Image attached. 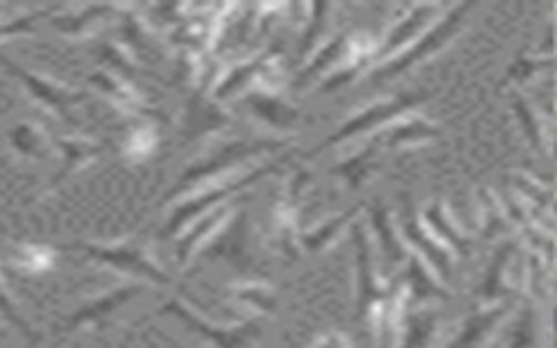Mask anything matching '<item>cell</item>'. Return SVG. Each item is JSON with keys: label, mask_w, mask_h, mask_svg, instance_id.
Here are the masks:
<instances>
[{"label": "cell", "mask_w": 557, "mask_h": 348, "mask_svg": "<svg viewBox=\"0 0 557 348\" xmlns=\"http://www.w3.org/2000/svg\"><path fill=\"white\" fill-rule=\"evenodd\" d=\"M287 157H289V154H281L278 159H274V161H270V163H263V165H259V167L246 172L244 176H237V178H231V181H222V183H218V185H211V187L198 191L196 196H191L189 200L181 202V204L172 211V215L168 217V222H165V226H163V231H161V237L165 239V237L176 235L191 217H198V215H202L205 211L215 209L224 198L233 196L235 191H244L248 185H252V183H257L259 178H263L265 174L278 170V167L287 161Z\"/></svg>", "instance_id": "obj_1"}, {"label": "cell", "mask_w": 557, "mask_h": 348, "mask_svg": "<svg viewBox=\"0 0 557 348\" xmlns=\"http://www.w3.org/2000/svg\"><path fill=\"white\" fill-rule=\"evenodd\" d=\"M0 65L4 67L7 74H11L15 80L22 83L24 91L44 109L52 111L54 115H59L61 120L74 124L76 117L72 113V109L83 102L87 98V91H81V89H72L50 76H44V74H37L20 63H15L13 59L0 54Z\"/></svg>", "instance_id": "obj_2"}, {"label": "cell", "mask_w": 557, "mask_h": 348, "mask_svg": "<svg viewBox=\"0 0 557 348\" xmlns=\"http://www.w3.org/2000/svg\"><path fill=\"white\" fill-rule=\"evenodd\" d=\"M272 150H283V144L276 139H257V141H231L228 146L220 148L218 152H213L207 159H200L198 163L189 165L181 178L170 187V191L163 196V200H172L176 196H181L185 189L198 185L205 178L215 176L222 170H228L233 165H237L239 161L248 159V157H257L263 152H272Z\"/></svg>", "instance_id": "obj_3"}, {"label": "cell", "mask_w": 557, "mask_h": 348, "mask_svg": "<svg viewBox=\"0 0 557 348\" xmlns=\"http://www.w3.org/2000/svg\"><path fill=\"white\" fill-rule=\"evenodd\" d=\"M472 9L470 2H461V4H455L446 17L440 20L437 26L429 28L426 35L420 39V44H411L407 50H403L400 57L392 59L389 63H385L383 67H379L374 74H372V80H387V78H394L398 74H403L405 70H409L411 65L424 61L426 57L435 54L437 50H442L459 30L466 13Z\"/></svg>", "instance_id": "obj_4"}, {"label": "cell", "mask_w": 557, "mask_h": 348, "mask_svg": "<svg viewBox=\"0 0 557 348\" xmlns=\"http://www.w3.org/2000/svg\"><path fill=\"white\" fill-rule=\"evenodd\" d=\"M159 313H172L176 315L183 324H187L194 333L202 335L205 339H209L215 348H252L261 335H263V322L261 318H250L233 328H224V326H215L205 322L196 311H191L187 304H183L178 298L168 300Z\"/></svg>", "instance_id": "obj_5"}, {"label": "cell", "mask_w": 557, "mask_h": 348, "mask_svg": "<svg viewBox=\"0 0 557 348\" xmlns=\"http://www.w3.org/2000/svg\"><path fill=\"white\" fill-rule=\"evenodd\" d=\"M426 98H429L426 91H405V94L394 96V98H389V100H381V102H376V104H372V107L359 111L357 115L348 117L333 135H329V137L315 148V152H320V150H324V148H329V146H335V144H339V141H344V139H350V137H355V135H359V133H363V130H372V128H376V126L389 124V122H394L396 117H400V115H405L407 111H411V109H416L418 104H422Z\"/></svg>", "instance_id": "obj_6"}, {"label": "cell", "mask_w": 557, "mask_h": 348, "mask_svg": "<svg viewBox=\"0 0 557 348\" xmlns=\"http://www.w3.org/2000/svg\"><path fill=\"white\" fill-rule=\"evenodd\" d=\"M63 250H78L83 254H87L89 259L111 265L115 270L122 272H131L137 274L141 278H148L152 283H170L165 272H161L152 259L148 257V252L141 246H131V244H115V246H102V244H87V241H72V244H63Z\"/></svg>", "instance_id": "obj_7"}, {"label": "cell", "mask_w": 557, "mask_h": 348, "mask_svg": "<svg viewBox=\"0 0 557 348\" xmlns=\"http://www.w3.org/2000/svg\"><path fill=\"white\" fill-rule=\"evenodd\" d=\"M352 239L357 248V318L359 322L370 324L374 311L387 296V289L376 278L370 241L359 224L352 226Z\"/></svg>", "instance_id": "obj_8"}, {"label": "cell", "mask_w": 557, "mask_h": 348, "mask_svg": "<svg viewBox=\"0 0 557 348\" xmlns=\"http://www.w3.org/2000/svg\"><path fill=\"white\" fill-rule=\"evenodd\" d=\"M400 228H403V237L407 244H411L422 257L424 261L440 274L442 281H448L453 274V261H450V252L435 239L431 237L422 224L418 222L416 213H413V202L407 194H403V207H400Z\"/></svg>", "instance_id": "obj_9"}, {"label": "cell", "mask_w": 557, "mask_h": 348, "mask_svg": "<svg viewBox=\"0 0 557 348\" xmlns=\"http://www.w3.org/2000/svg\"><path fill=\"white\" fill-rule=\"evenodd\" d=\"M144 287L137 285V283H131V285H124V287H117L83 307H78L74 313H70L54 331L57 333H70V331H76L81 326H94V324H100L102 320H107L111 313H115L124 302H128L133 296L141 294Z\"/></svg>", "instance_id": "obj_10"}, {"label": "cell", "mask_w": 557, "mask_h": 348, "mask_svg": "<svg viewBox=\"0 0 557 348\" xmlns=\"http://www.w3.org/2000/svg\"><path fill=\"white\" fill-rule=\"evenodd\" d=\"M205 91H207V78L200 83V87L189 98L187 115H185V124H183V139L185 141L202 137V135H207L215 128H222L231 120V115L224 109H220L218 102L205 98Z\"/></svg>", "instance_id": "obj_11"}, {"label": "cell", "mask_w": 557, "mask_h": 348, "mask_svg": "<svg viewBox=\"0 0 557 348\" xmlns=\"http://www.w3.org/2000/svg\"><path fill=\"white\" fill-rule=\"evenodd\" d=\"M52 146H57L61 150V157H63V163L61 167L57 170V174L48 181L46 185V194L54 191L65 178H70L74 172L83 170L85 165H89L91 161H96L104 146L94 141V139H87V137H54L52 139Z\"/></svg>", "instance_id": "obj_12"}, {"label": "cell", "mask_w": 557, "mask_h": 348, "mask_svg": "<svg viewBox=\"0 0 557 348\" xmlns=\"http://www.w3.org/2000/svg\"><path fill=\"white\" fill-rule=\"evenodd\" d=\"M435 13H437V4H413L409 13L389 28L385 41L381 44L379 50H374L372 59H383L398 50H407L416 39V35L431 26V20Z\"/></svg>", "instance_id": "obj_13"}, {"label": "cell", "mask_w": 557, "mask_h": 348, "mask_svg": "<svg viewBox=\"0 0 557 348\" xmlns=\"http://www.w3.org/2000/svg\"><path fill=\"white\" fill-rule=\"evenodd\" d=\"M281 52H283V46L278 41H274L270 48H265L261 54L252 57L248 63H242V65L233 67L231 74H226L224 80L213 89V96L215 98H226V96L239 91L242 87H246L252 78L268 76L272 72V65H274L276 57H281Z\"/></svg>", "instance_id": "obj_14"}, {"label": "cell", "mask_w": 557, "mask_h": 348, "mask_svg": "<svg viewBox=\"0 0 557 348\" xmlns=\"http://www.w3.org/2000/svg\"><path fill=\"white\" fill-rule=\"evenodd\" d=\"M228 217H231L228 207L226 209L215 207V209L207 211L205 215H200L198 222L176 241V261H178V265H185L200 246L209 244V239H213L222 231V226H226Z\"/></svg>", "instance_id": "obj_15"}, {"label": "cell", "mask_w": 557, "mask_h": 348, "mask_svg": "<svg viewBox=\"0 0 557 348\" xmlns=\"http://www.w3.org/2000/svg\"><path fill=\"white\" fill-rule=\"evenodd\" d=\"M516 252V241H505L492 257V265L487 268L485 272V278L476 291V298L481 304H490V302H496L500 298H509L513 294V289L509 287L507 278H505V272H507V265L511 261Z\"/></svg>", "instance_id": "obj_16"}, {"label": "cell", "mask_w": 557, "mask_h": 348, "mask_svg": "<svg viewBox=\"0 0 557 348\" xmlns=\"http://www.w3.org/2000/svg\"><path fill=\"white\" fill-rule=\"evenodd\" d=\"M117 13L115 4H89L78 9L76 13H50V24L52 28H57L63 35L70 37H81L85 33H89L96 24H100L102 20H109Z\"/></svg>", "instance_id": "obj_17"}, {"label": "cell", "mask_w": 557, "mask_h": 348, "mask_svg": "<svg viewBox=\"0 0 557 348\" xmlns=\"http://www.w3.org/2000/svg\"><path fill=\"white\" fill-rule=\"evenodd\" d=\"M424 224L431 226L433 237L446 246V250H453L459 257H470L472 254V241L459 233L448 215H446V207L442 200H433L426 209H424Z\"/></svg>", "instance_id": "obj_18"}, {"label": "cell", "mask_w": 557, "mask_h": 348, "mask_svg": "<svg viewBox=\"0 0 557 348\" xmlns=\"http://www.w3.org/2000/svg\"><path fill=\"white\" fill-rule=\"evenodd\" d=\"M246 102L257 117L265 120L268 124H272L276 128H294L300 117L298 109L285 104L281 98H276L274 94H270L265 89L248 91Z\"/></svg>", "instance_id": "obj_19"}, {"label": "cell", "mask_w": 557, "mask_h": 348, "mask_svg": "<svg viewBox=\"0 0 557 348\" xmlns=\"http://www.w3.org/2000/svg\"><path fill=\"white\" fill-rule=\"evenodd\" d=\"M352 39H355V35L339 33V35H335L331 41H326V44L318 50V54L298 72V76H296V80H294V87H296V89L307 87V85H309L315 76H320L326 67H331V65L337 63L342 57H346V54L350 52V48H352Z\"/></svg>", "instance_id": "obj_20"}, {"label": "cell", "mask_w": 557, "mask_h": 348, "mask_svg": "<svg viewBox=\"0 0 557 348\" xmlns=\"http://www.w3.org/2000/svg\"><path fill=\"white\" fill-rule=\"evenodd\" d=\"M440 135V128L424 120V117H411L405 122H396L389 128H385L381 133V137L376 139L379 146H387V148H400V146H413V144H422V141H431Z\"/></svg>", "instance_id": "obj_21"}, {"label": "cell", "mask_w": 557, "mask_h": 348, "mask_svg": "<svg viewBox=\"0 0 557 348\" xmlns=\"http://www.w3.org/2000/svg\"><path fill=\"white\" fill-rule=\"evenodd\" d=\"M9 144L15 154L28 159H46L52 150V139L35 122H17L11 126Z\"/></svg>", "instance_id": "obj_22"}, {"label": "cell", "mask_w": 557, "mask_h": 348, "mask_svg": "<svg viewBox=\"0 0 557 348\" xmlns=\"http://www.w3.org/2000/svg\"><path fill=\"white\" fill-rule=\"evenodd\" d=\"M89 83L102 91L111 102H115L117 107L126 109V111H137V113H146L148 109L144 107V100L139 96L137 89H133L128 83H124L120 76L107 72V70H98L89 76Z\"/></svg>", "instance_id": "obj_23"}, {"label": "cell", "mask_w": 557, "mask_h": 348, "mask_svg": "<svg viewBox=\"0 0 557 348\" xmlns=\"http://www.w3.org/2000/svg\"><path fill=\"white\" fill-rule=\"evenodd\" d=\"M379 144L376 139L372 144H368L366 148H361L357 154H352L350 159H344L339 163H335L329 174L333 176H339L346 181L348 187L357 189L376 167H379V161H376V154H379Z\"/></svg>", "instance_id": "obj_24"}, {"label": "cell", "mask_w": 557, "mask_h": 348, "mask_svg": "<svg viewBox=\"0 0 557 348\" xmlns=\"http://www.w3.org/2000/svg\"><path fill=\"white\" fill-rule=\"evenodd\" d=\"M507 307L498 304L494 309H485L474 313L461 328L459 337L455 341H450L446 348H479L485 337L492 333V328L500 322V318L505 315Z\"/></svg>", "instance_id": "obj_25"}, {"label": "cell", "mask_w": 557, "mask_h": 348, "mask_svg": "<svg viewBox=\"0 0 557 348\" xmlns=\"http://www.w3.org/2000/svg\"><path fill=\"white\" fill-rule=\"evenodd\" d=\"M370 222L374 226V233L379 237V244H381V250H383L387 263L389 265L400 263L405 259V246L400 244L398 235L394 233L387 207L379 198L370 204Z\"/></svg>", "instance_id": "obj_26"}, {"label": "cell", "mask_w": 557, "mask_h": 348, "mask_svg": "<svg viewBox=\"0 0 557 348\" xmlns=\"http://www.w3.org/2000/svg\"><path fill=\"white\" fill-rule=\"evenodd\" d=\"M244 222H246V215L239 213L233 222H231V228L222 235V237H213V244L211 248H205L200 252V259H213V257H224L237 265H244V261H248L246 252H244Z\"/></svg>", "instance_id": "obj_27"}, {"label": "cell", "mask_w": 557, "mask_h": 348, "mask_svg": "<svg viewBox=\"0 0 557 348\" xmlns=\"http://www.w3.org/2000/svg\"><path fill=\"white\" fill-rule=\"evenodd\" d=\"M359 209H361V204H355V207H350L348 211L335 215L333 220H326V222L320 224L315 231L298 235V244H300L305 250H309V252H318V250L326 248V246L337 237V233H339L348 222H352V217L359 213Z\"/></svg>", "instance_id": "obj_28"}, {"label": "cell", "mask_w": 557, "mask_h": 348, "mask_svg": "<svg viewBox=\"0 0 557 348\" xmlns=\"http://www.w3.org/2000/svg\"><path fill=\"white\" fill-rule=\"evenodd\" d=\"M407 291L409 296H405L407 300L413 302H424L429 298H446L448 291L444 287H440L429 272L424 270V265L416 259H409V268H407Z\"/></svg>", "instance_id": "obj_29"}, {"label": "cell", "mask_w": 557, "mask_h": 348, "mask_svg": "<svg viewBox=\"0 0 557 348\" xmlns=\"http://www.w3.org/2000/svg\"><path fill=\"white\" fill-rule=\"evenodd\" d=\"M228 294L235 300H239L244 304H250L261 313H270L276 307L274 291L268 285H261V283H246V285L239 283V285L228 287Z\"/></svg>", "instance_id": "obj_30"}, {"label": "cell", "mask_w": 557, "mask_h": 348, "mask_svg": "<svg viewBox=\"0 0 557 348\" xmlns=\"http://www.w3.org/2000/svg\"><path fill=\"white\" fill-rule=\"evenodd\" d=\"M479 207H481V233L483 237H494L505 231L507 220L503 215L500 202L494 198L490 189H479Z\"/></svg>", "instance_id": "obj_31"}, {"label": "cell", "mask_w": 557, "mask_h": 348, "mask_svg": "<svg viewBox=\"0 0 557 348\" xmlns=\"http://www.w3.org/2000/svg\"><path fill=\"white\" fill-rule=\"evenodd\" d=\"M511 102H513V111H516V115H518V120H520L522 130L527 133L529 141H531V146H533L535 150H544L546 135H544L542 124L537 122V115H535V111L531 109L529 100H527L522 94H513V100H511Z\"/></svg>", "instance_id": "obj_32"}, {"label": "cell", "mask_w": 557, "mask_h": 348, "mask_svg": "<svg viewBox=\"0 0 557 348\" xmlns=\"http://www.w3.org/2000/svg\"><path fill=\"white\" fill-rule=\"evenodd\" d=\"M52 9H35V11H24L17 15L0 17V39L7 37H17V35H30L37 26V22L46 15H50Z\"/></svg>", "instance_id": "obj_33"}, {"label": "cell", "mask_w": 557, "mask_h": 348, "mask_svg": "<svg viewBox=\"0 0 557 348\" xmlns=\"http://www.w3.org/2000/svg\"><path fill=\"white\" fill-rule=\"evenodd\" d=\"M435 328H437V318L433 313L413 318L407 326L405 341H403L400 348H426L429 341L433 339Z\"/></svg>", "instance_id": "obj_34"}, {"label": "cell", "mask_w": 557, "mask_h": 348, "mask_svg": "<svg viewBox=\"0 0 557 348\" xmlns=\"http://www.w3.org/2000/svg\"><path fill=\"white\" fill-rule=\"evenodd\" d=\"M13 261L24 272H39V270H46L52 263V248L50 246L26 244V246H20V250H17Z\"/></svg>", "instance_id": "obj_35"}, {"label": "cell", "mask_w": 557, "mask_h": 348, "mask_svg": "<svg viewBox=\"0 0 557 348\" xmlns=\"http://www.w3.org/2000/svg\"><path fill=\"white\" fill-rule=\"evenodd\" d=\"M0 315H2L11 326H15L24 337H28V339H35V337H37L35 331H33V326L22 318L20 309L15 307V302H13L11 294H9V289L4 287L2 274H0Z\"/></svg>", "instance_id": "obj_36"}, {"label": "cell", "mask_w": 557, "mask_h": 348, "mask_svg": "<svg viewBox=\"0 0 557 348\" xmlns=\"http://www.w3.org/2000/svg\"><path fill=\"white\" fill-rule=\"evenodd\" d=\"M98 57L102 61H107L109 65H113L115 70H122L126 76H133L135 74V63H133V57L131 52H124L117 44L113 41H104L98 46Z\"/></svg>", "instance_id": "obj_37"}, {"label": "cell", "mask_w": 557, "mask_h": 348, "mask_svg": "<svg viewBox=\"0 0 557 348\" xmlns=\"http://www.w3.org/2000/svg\"><path fill=\"white\" fill-rule=\"evenodd\" d=\"M331 9V4L326 2H318L311 7V20H309V26L302 35V41H300V59L307 57V52L313 48L315 39H318V33L324 28V17H326V11Z\"/></svg>", "instance_id": "obj_38"}, {"label": "cell", "mask_w": 557, "mask_h": 348, "mask_svg": "<svg viewBox=\"0 0 557 348\" xmlns=\"http://www.w3.org/2000/svg\"><path fill=\"white\" fill-rule=\"evenodd\" d=\"M553 65V54L540 57V59H531V57H520L507 72V80H518L522 83L524 78H529L533 72L542 70V67H550Z\"/></svg>", "instance_id": "obj_39"}, {"label": "cell", "mask_w": 557, "mask_h": 348, "mask_svg": "<svg viewBox=\"0 0 557 348\" xmlns=\"http://www.w3.org/2000/svg\"><path fill=\"white\" fill-rule=\"evenodd\" d=\"M533 341H535V318H533V309L527 307L513 331L509 348H533Z\"/></svg>", "instance_id": "obj_40"}, {"label": "cell", "mask_w": 557, "mask_h": 348, "mask_svg": "<svg viewBox=\"0 0 557 348\" xmlns=\"http://www.w3.org/2000/svg\"><path fill=\"white\" fill-rule=\"evenodd\" d=\"M511 183H513L516 189H518L520 194H524L535 207H540V209H550V191H544L540 185L531 183V181L524 178V176H513Z\"/></svg>", "instance_id": "obj_41"}, {"label": "cell", "mask_w": 557, "mask_h": 348, "mask_svg": "<svg viewBox=\"0 0 557 348\" xmlns=\"http://www.w3.org/2000/svg\"><path fill=\"white\" fill-rule=\"evenodd\" d=\"M527 276H529V287L537 298L546 296V272L542 265V259L537 254L529 257V265H527Z\"/></svg>", "instance_id": "obj_42"}, {"label": "cell", "mask_w": 557, "mask_h": 348, "mask_svg": "<svg viewBox=\"0 0 557 348\" xmlns=\"http://www.w3.org/2000/svg\"><path fill=\"white\" fill-rule=\"evenodd\" d=\"M150 146H152V137L148 135V126H141L133 135H128L124 150H126V154L137 157V154H146Z\"/></svg>", "instance_id": "obj_43"}, {"label": "cell", "mask_w": 557, "mask_h": 348, "mask_svg": "<svg viewBox=\"0 0 557 348\" xmlns=\"http://www.w3.org/2000/svg\"><path fill=\"white\" fill-rule=\"evenodd\" d=\"M311 348H350V339L339 331H331V333L318 335Z\"/></svg>", "instance_id": "obj_44"}]
</instances>
